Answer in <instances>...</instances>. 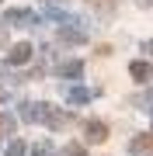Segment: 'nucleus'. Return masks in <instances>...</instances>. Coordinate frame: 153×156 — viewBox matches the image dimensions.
<instances>
[{"mask_svg": "<svg viewBox=\"0 0 153 156\" xmlns=\"http://www.w3.org/2000/svg\"><path fill=\"white\" fill-rule=\"evenodd\" d=\"M87 139H91V142H104L108 139V128L101 122H91V125H87Z\"/></svg>", "mask_w": 153, "mask_h": 156, "instance_id": "obj_1", "label": "nucleus"}, {"mask_svg": "<svg viewBox=\"0 0 153 156\" xmlns=\"http://www.w3.org/2000/svg\"><path fill=\"white\" fill-rule=\"evenodd\" d=\"M129 73H132V76L139 80V83H146V80L153 76V69L146 66V62H132V66H129Z\"/></svg>", "mask_w": 153, "mask_h": 156, "instance_id": "obj_2", "label": "nucleus"}, {"mask_svg": "<svg viewBox=\"0 0 153 156\" xmlns=\"http://www.w3.org/2000/svg\"><path fill=\"white\" fill-rule=\"evenodd\" d=\"M28 56H31V45L28 42H21V45L11 49V62H28Z\"/></svg>", "mask_w": 153, "mask_h": 156, "instance_id": "obj_3", "label": "nucleus"}, {"mask_svg": "<svg viewBox=\"0 0 153 156\" xmlns=\"http://www.w3.org/2000/svg\"><path fill=\"white\" fill-rule=\"evenodd\" d=\"M87 4H91L94 11H101V14H111V7H115V0H87Z\"/></svg>", "mask_w": 153, "mask_h": 156, "instance_id": "obj_4", "label": "nucleus"}, {"mask_svg": "<svg viewBox=\"0 0 153 156\" xmlns=\"http://www.w3.org/2000/svg\"><path fill=\"white\" fill-rule=\"evenodd\" d=\"M132 149H153V135H139V139L132 142Z\"/></svg>", "mask_w": 153, "mask_h": 156, "instance_id": "obj_5", "label": "nucleus"}, {"mask_svg": "<svg viewBox=\"0 0 153 156\" xmlns=\"http://www.w3.org/2000/svg\"><path fill=\"white\" fill-rule=\"evenodd\" d=\"M7 156H24V146H21V142H11V149H7Z\"/></svg>", "mask_w": 153, "mask_h": 156, "instance_id": "obj_6", "label": "nucleus"}, {"mask_svg": "<svg viewBox=\"0 0 153 156\" xmlns=\"http://www.w3.org/2000/svg\"><path fill=\"white\" fill-rule=\"evenodd\" d=\"M0 42H4V24H0Z\"/></svg>", "mask_w": 153, "mask_h": 156, "instance_id": "obj_7", "label": "nucleus"}, {"mask_svg": "<svg viewBox=\"0 0 153 156\" xmlns=\"http://www.w3.org/2000/svg\"><path fill=\"white\" fill-rule=\"evenodd\" d=\"M143 4H153V0H143Z\"/></svg>", "mask_w": 153, "mask_h": 156, "instance_id": "obj_8", "label": "nucleus"}, {"mask_svg": "<svg viewBox=\"0 0 153 156\" xmlns=\"http://www.w3.org/2000/svg\"><path fill=\"white\" fill-rule=\"evenodd\" d=\"M150 52H153V42H150Z\"/></svg>", "mask_w": 153, "mask_h": 156, "instance_id": "obj_9", "label": "nucleus"}]
</instances>
